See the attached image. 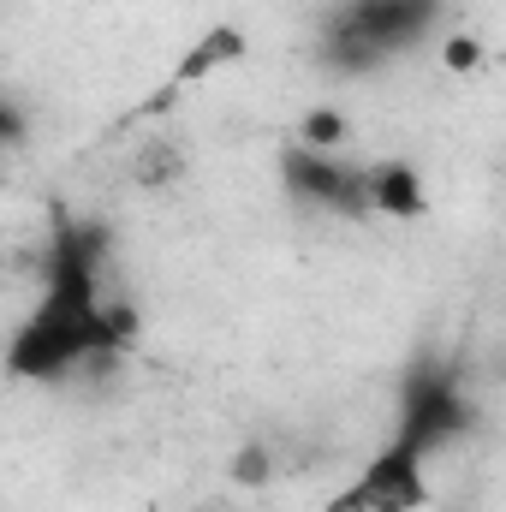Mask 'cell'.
<instances>
[{
    "instance_id": "1",
    "label": "cell",
    "mask_w": 506,
    "mask_h": 512,
    "mask_svg": "<svg viewBox=\"0 0 506 512\" xmlns=\"http://www.w3.org/2000/svg\"><path fill=\"white\" fill-rule=\"evenodd\" d=\"M102 227H84L72 215H54L48 256H42V298L18 322L6 370L18 382H66L72 370L126 352L137 334V316L108 298L102 280Z\"/></svg>"
},
{
    "instance_id": "2",
    "label": "cell",
    "mask_w": 506,
    "mask_h": 512,
    "mask_svg": "<svg viewBox=\"0 0 506 512\" xmlns=\"http://www.w3.org/2000/svg\"><path fill=\"white\" fill-rule=\"evenodd\" d=\"M441 18V0H346L334 18H328V60L346 66V72H364L381 66L405 48H417Z\"/></svg>"
},
{
    "instance_id": "3",
    "label": "cell",
    "mask_w": 506,
    "mask_h": 512,
    "mask_svg": "<svg viewBox=\"0 0 506 512\" xmlns=\"http://www.w3.org/2000/svg\"><path fill=\"white\" fill-rule=\"evenodd\" d=\"M429 507V453L393 435L364 459V471L328 501V512H423Z\"/></svg>"
},
{
    "instance_id": "4",
    "label": "cell",
    "mask_w": 506,
    "mask_h": 512,
    "mask_svg": "<svg viewBox=\"0 0 506 512\" xmlns=\"http://www.w3.org/2000/svg\"><path fill=\"white\" fill-rule=\"evenodd\" d=\"M465 429H471V399H465L459 376L447 364H429V358L411 364V376L399 382V429L393 435H405L423 453H441Z\"/></svg>"
},
{
    "instance_id": "5",
    "label": "cell",
    "mask_w": 506,
    "mask_h": 512,
    "mask_svg": "<svg viewBox=\"0 0 506 512\" xmlns=\"http://www.w3.org/2000/svg\"><path fill=\"white\" fill-rule=\"evenodd\" d=\"M280 179L310 209H328V215H346V221L376 215V203H370V167H352L346 155H322V149L292 143L280 155Z\"/></svg>"
},
{
    "instance_id": "6",
    "label": "cell",
    "mask_w": 506,
    "mask_h": 512,
    "mask_svg": "<svg viewBox=\"0 0 506 512\" xmlns=\"http://www.w3.org/2000/svg\"><path fill=\"white\" fill-rule=\"evenodd\" d=\"M370 203L387 221H417L429 209V191L411 161H381V167H370Z\"/></svg>"
},
{
    "instance_id": "7",
    "label": "cell",
    "mask_w": 506,
    "mask_h": 512,
    "mask_svg": "<svg viewBox=\"0 0 506 512\" xmlns=\"http://www.w3.org/2000/svg\"><path fill=\"white\" fill-rule=\"evenodd\" d=\"M239 54H245V36L239 30H209L179 66H173V78H167V90H185V84H197V78H209V72H221V66H239Z\"/></svg>"
},
{
    "instance_id": "8",
    "label": "cell",
    "mask_w": 506,
    "mask_h": 512,
    "mask_svg": "<svg viewBox=\"0 0 506 512\" xmlns=\"http://www.w3.org/2000/svg\"><path fill=\"white\" fill-rule=\"evenodd\" d=\"M346 137H352V126H346L340 108H310V120L298 126V143H304V149H322V155H340Z\"/></svg>"
},
{
    "instance_id": "9",
    "label": "cell",
    "mask_w": 506,
    "mask_h": 512,
    "mask_svg": "<svg viewBox=\"0 0 506 512\" xmlns=\"http://www.w3.org/2000/svg\"><path fill=\"white\" fill-rule=\"evenodd\" d=\"M233 477H239L245 489H262V483H268V453H262V447H245V453L233 459Z\"/></svg>"
},
{
    "instance_id": "10",
    "label": "cell",
    "mask_w": 506,
    "mask_h": 512,
    "mask_svg": "<svg viewBox=\"0 0 506 512\" xmlns=\"http://www.w3.org/2000/svg\"><path fill=\"white\" fill-rule=\"evenodd\" d=\"M441 60H447L453 72H477V66H483V48H477L471 36H453V42L441 48Z\"/></svg>"
}]
</instances>
